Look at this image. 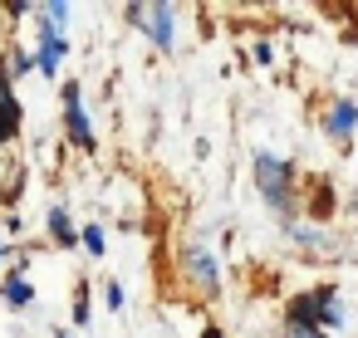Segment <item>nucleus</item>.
Listing matches in <instances>:
<instances>
[{"label": "nucleus", "instance_id": "f257e3e1", "mask_svg": "<svg viewBox=\"0 0 358 338\" xmlns=\"http://www.w3.org/2000/svg\"><path fill=\"white\" fill-rule=\"evenodd\" d=\"M250 172H255V191L265 196V206H270L275 216H285V226H289V221H294V191H299L294 162L280 157V152H255Z\"/></svg>", "mask_w": 358, "mask_h": 338}, {"label": "nucleus", "instance_id": "f03ea898", "mask_svg": "<svg viewBox=\"0 0 358 338\" xmlns=\"http://www.w3.org/2000/svg\"><path fill=\"white\" fill-rule=\"evenodd\" d=\"M285 323H304V328H324L334 333L343 323V304H338V289L334 284H319V289H304L285 304Z\"/></svg>", "mask_w": 358, "mask_h": 338}, {"label": "nucleus", "instance_id": "7ed1b4c3", "mask_svg": "<svg viewBox=\"0 0 358 338\" xmlns=\"http://www.w3.org/2000/svg\"><path fill=\"white\" fill-rule=\"evenodd\" d=\"M59 103H64V138H69V147L74 152H94L99 133H94V118H89V103H84V84L64 79L59 84Z\"/></svg>", "mask_w": 358, "mask_h": 338}, {"label": "nucleus", "instance_id": "20e7f679", "mask_svg": "<svg viewBox=\"0 0 358 338\" xmlns=\"http://www.w3.org/2000/svg\"><path fill=\"white\" fill-rule=\"evenodd\" d=\"M128 20L148 35V45L157 54H172L177 50V6H167V0H157V6H128Z\"/></svg>", "mask_w": 358, "mask_h": 338}, {"label": "nucleus", "instance_id": "39448f33", "mask_svg": "<svg viewBox=\"0 0 358 338\" xmlns=\"http://www.w3.org/2000/svg\"><path fill=\"white\" fill-rule=\"evenodd\" d=\"M35 74H45V79H59V69H64V59H69V30H59L50 15H40V6H35Z\"/></svg>", "mask_w": 358, "mask_h": 338}, {"label": "nucleus", "instance_id": "423d86ee", "mask_svg": "<svg viewBox=\"0 0 358 338\" xmlns=\"http://www.w3.org/2000/svg\"><path fill=\"white\" fill-rule=\"evenodd\" d=\"M182 279L196 284L206 299H216L221 294V260L201 245H182Z\"/></svg>", "mask_w": 358, "mask_h": 338}, {"label": "nucleus", "instance_id": "0eeeda50", "mask_svg": "<svg viewBox=\"0 0 358 338\" xmlns=\"http://www.w3.org/2000/svg\"><path fill=\"white\" fill-rule=\"evenodd\" d=\"M353 128H358V103H353V98H334L329 113H324V138L343 147V142L353 138Z\"/></svg>", "mask_w": 358, "mask_h": 338}, {"label": "nucleus", "instance_id": "6e6552de", "mask_svg": "<svg viewBox=\"0 0 358 338\" xmlns=\"http://www.w3.org/2000/svg\"><path fill=\"white\" fill-rule=\"evenodd\" d=\"M35 279L30 274H15V270H6V274H0V304H6V309H35Z\"/></svg>", "mask_w": 358, "mask_h": 338}, {"label": "nucleus", "instance_id": "1a4fd4ad", "mask_svg": "<svg viewBox=\"0 0 358 338\" xmlns=\"http://www.w3.org/2000/svg\"><path fill=\"white\" fill-rule=\"evenodd\" d=\"M45 230H50V245H55V250H79V226H74L69 206H50Z\"/></svg>", "mask_w": 358, "mask_h": 338}, {"label": "nucleus", "instance_id": "9d476101", "mask_svg": "<svg viewBox=\"0 0 358 338\" xmlns=\"http://www.w3.org/2000/svg\"><path fill=\"white\" fill-rule=\"evenodd\" d=\"M20 98L15 94H0V147H6V142H15L20 138Z\"/></svg>", "mask_w": 358, "mask_h": 338}, {"label": "nucleus", "instance_id": "9b49d317", "mask_svg": "<svg viewBox=\"0 0 358 338\" xmlns=\"http://www.w3.org/2000/svg\"><path fill=\"white\" fill-rule=\"evenodd\" d=\"M79 245H84L89 260H103V255H108V235H103V226H99V221H84V226H79Z\"/></svg>", "mask_w": 358, "mask_h": 338}, {"label": "nucleus", "instance_id": "f8f14e48", "mask_svg": "<svg viewBox=\"0 0 358 338\" xmlns=\"http://www.w3.org/2000/svg\"><path fill=\"white\" fill-rule=\"evenodd\" d=\"M6 69H10V79H25V74L35 69V54H30L25 45H10V50H6Z\"/></svg>", "mask_w": 358, "mask_h": 338}, {"label": "nucleus", "instance_id": "ddd939ff", "mask_svg": "<svg viewBox=\"0 0 358 338\" xmlns=\"http://www.w3.org/2000/svg\"><path fill=\"white\" fill-rule=\"evenodd\" d=\"M94 318V299H89V279H79V289H74V328H84Z\"/></svg>", "mask_w": 358, "mask_h": 338}, {"label": "nucleus", "instance_id": "4468645a", "mask_svg": "<svg viewBox=\"0 0 358 338\" xmlns=\"http://www.w3.org/2000/svg\"><path fill=\"white\" fill-rule=\"evenodd\" d=\"M329 211H334V191H329V186H319V191H314V201H309V221H329Z\"/></svg>", "mask_w": 358, "mask_h": 338}, {"label": "nucleus", "instance_id": "2eb2a0df", "mask_svg": "<svg viewBox=\"0 0 358 338\" xmlns=\"http://www.w3.org/2000/svg\"><path fill=\"white\" fill-rule=\"evenodd\" d=\"M40 15H50L59 30H69V20H74V6H64V0H50V6H40Z\"/></svg>", "mask_w": 358, "mask_h": 338}, {"label": "nucleus", "instance_id": "dca6fc26", "mask_svg": "<svg viewBox=\"0 0 358 338\" xmlns=\"http://www.w3.org/2000/svg\"><path fill=\"white\" fill-rule=\"evenodd\" d=\"M250 64L270 69V64H275V45H270V40H255V45H250Z\"/></svg>", "mask_w": 358, "mask_h": 338}, {"label": "nucleus", "instance_id": "f3484780", "mask_svg": "<svg viewBox=\"0 0 358 338\" xmlns=\"http://www.w3.org/2000/svg\"><path fill=\"white\" fill-rule=\"evenodd\" d=\"M103 304H108V314H118L128 299H123V284L118 279H103Z\"/></svg>", "mask_w": 358, "mask_h": 338}, {"label": "nucleus", "instance_id": "a211bd4d", "mask_svg": "<svg viewBox=\"0 0 358 338\" xmlns=\"http://www.w3.org/2000/svg\"><path fill=\"white\" fill-rule=\"evenodd\" d=\"M285 338H329L324 328H304V323H285Z\"/></svg>", "mask_w": 358, "mask_h": 338}, {"label": "nucleus", "instance_id": "6ab92c4d", "mask_svg": "<svg viewBox=\"0 0 358 338\" xmlns=\"http://www.w3.org/2000/svg\"><path fill=\"white\" fill-rule=\"evenodd\" d=\"M0 235H6V240H15V235H20V216H15V211L0 216Z\"/></svg>", "mask_w": 358, "mask_h": 338}, {"label": "nucleus", "instance_id": "aec40b11", "mask_svg": "<svg viewBox=\"0 0 358 338\" xmlns=\"http://www.w3.org/2000/svg\"><path fill=\"white\" fill-rule=\"evenodd\" d=\"M25 15H35V6H25V0H10L6 6V20H25Z\"/></svg>", "mask_w": 358, "mask_h": 338}, {"label": "nucleus", "instance_id": "412c9836", "mask_svg": "<svg viewBox=\"0 0 358 338\" xmlns=\"http://www.w3.org/2000/svg\"><path fill=\"white\" fill-rule=\"evenodd\" d=\"M20 191H25V172H20V177L6 186V196H0V201H6V206H15V201H20Z\"/></svg>", "mask_w": 358, "mask_h": 338}, {"label": "nucleus", "instance_id": "4be33fe9", "mask_svg": "<svg viewBox=\"0 0 358 338\" xmlns=\"http://www.w3.org/2000/svg\"><path fill=\"white\" fill-rule=\"evenodd\" d=\"M0 94H15V79H10V69H6V54H0Z\"/></svg>", "mask_w": 358, "mask_h": 338}, {"label": "nucleus", "instance_id": "5701e85b", "mask_svg": "<svg viewBox=\"0 0 358 338\" xmlns=\"http://www.w3.org/2000/svg\"><path fill=\"white\" fill-rule=\"evenodd\" d=\"M10 255H15V250H10V240H6V235H0V265H6Z\"/></svg>", "mask_w": 358, "mask_h": 338}, {"label": "nucleus", "instance_id": "b1692460", "mask_svg": "<svg viewBox=\"0 0 358 338\" xmlns=\"http://www.w3.org/2000/svg\"><path fill=\"white\" fill-rule=\"evenodd\" d=\"M201 338H226V333H221L216 323H206V328H201Z\"/></svg>", "mask_w": 358, "mask_h": 338}, {"label": "nucleus", "instance_id": "393cba45", "mask_svg": "<svg viewBox=\"0 0 358 338\" xmlns=\"http://www.w3.org/2000/svg\"><path fill=\"white\" fill-rule=\"evenodd\" d=\"M55 338H74V328H55Z\"/></svg>", "mask_w": 358, "mask_h": 338}, {"label": "nucleus", "instance_id": "a878e982", "mask_svg": "<svg viewBox=\"0 0 358 338\" xmlns=\"http://www.w3.org/2000/svg\"><path fill=\"white\" fill-rule=\"evenodd\" d=\"M0 30H6V6H0Z\"/></svg>", "mask_w": 358, "mask_h": 338}, {"label": "nucleus", "instance_id": "bb28decb", "mask_svg": "<svg viewBox=\"0 0 358 338\" xmlns=\"http://www.w3.org/2000/svg\"><path fill=\"white\" fill-rule=\"evenodd\" d=\"M0 196H6V191H0Z\"/></svg>", "mask_w": 358, "mask_h": 338}]
</instances>
